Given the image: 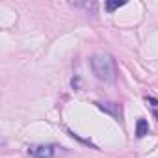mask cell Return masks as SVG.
<instances>
[{
  "instance_id": "2",
  "label": "cell",
  "mask_w": 158,
  "mask_h": 158,
  "mask_svg": "<svg viewBox=\"0 0 158 158\" xmlns=\"http://www.w3.org/2000/svg\"><path fill=\"white\" fill-rule=\"evenodd\" d=\"M58 147L56 145H48V143H41V145H30L28 147V154L34 158H54Z\"/></svg>"
},
{
  "instance_id": "1",
  "label": "cell",
  "mask_w": 158,
  "mask_h": 158,
  "mask_svg": "<svg viewBox=\"0 0 158 158\" xmlns=\"http://www.w3.org/2000/svg\"><path fill=\"white\" fill-rule=\"evenodd\" d=\"M93 74L102 82L112 84L117 76V67H115V60L112 58V54L108 52H95L89 60Z\"/></svg>"
},
{
  "instance_id": "4",
  "label": "cell",
  "mask_w": 158,
  "mask_h": 158,
  "mask_svg": "<svg viewBox=\"0 0 158 158\" xmlns=\"http://www.w3.org/2000/svg\"><path fill=\"white\" fill-rule=\"evenodd\" d=\"M147 134H149V123L143 117H139L138 123H136V138H143Z\"/></svg>"
},
{
  "instance_id": "5",
  "label": "cell",
  "mask_w": 158,
  "mask_h": 158,
  "mask_svg": "<svg viewBox=\"0 0 158 158\" xmlns=\"http://www.w3.org/2000/svg\"><path fill=\"white\" fill-rule=\"evenodd\" d=\"M121 6H125V2H106V4H104L106 11H114V10H117V8H121Z\"/></svg>"
},
{
  "instance_id": "3",
  "label": "cell",
  "mask_w": 158,
  "mask_h": 158,
  "mask_svg": "<svg viewBox=\"0 0 158 158\" xmlns=\"http://www.w3.org/2000/svg\"><path fill=\"white\" fill-rule=\"evenodd\" d=\"M102 112H106V114H110L115 121H121V106L117 104V102H95Z\"/></svg>"
}]
</instances>
